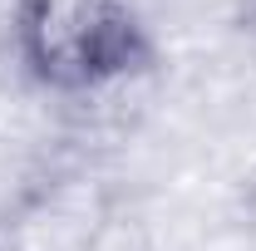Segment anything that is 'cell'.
<instances>
[{"mask_svg":"<svg viewBox=\"0 0 256 251\" xmlns=\"http://www.w3.org/2000/svg\"><path fill=\"white\" fill-rule=\"evenodd\" d=\"M10 40L25 74L54 94H94L158 60L133 0H15Z\"/></svg>","mask_w":256,"mask_h":251,"instance_id":"1","label":"cell"}]
</instances>
